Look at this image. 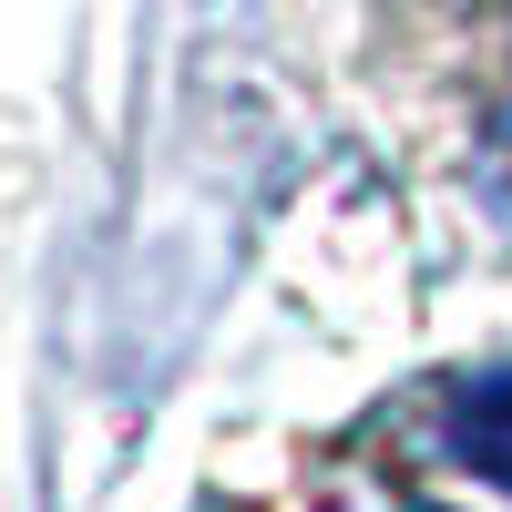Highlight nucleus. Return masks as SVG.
Instances as JSON below:
<instances>
[{
  "instance_id": "obj_1",
  "label": "nucleus",
  "mask_w": 512,
  "mask_h": 512,
  "mask_svg": "<svg viewBox=\"0 0 512 512\" xmlns=\"http://www.w3.org/2000/svg\"><path fill=\"white\" fill-rule=\"evenodd\" d=\"M441 451L461 461L472 482L512 492V369H482L441 400Z\"/></svg>"
}]
</instances>
